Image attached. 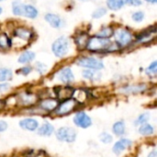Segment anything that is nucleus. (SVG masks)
Returning <instances> with one entry per match:
<instances>
[{"label":"nucleus","instance_id":"c85d7f7f","mask_svg":"<svg viewBox=\"0 0 157 157\" xmlns=\"http://www.w3.org/2000/svg\"><path fill=\"white\" fill-rule=\"evenodd\" d=\"M149 119H150V114L149 113H144L138 117V119L135 121L134 124L135 125H142L144 123H146Z\"/></svg>","mask_w":157,"mask_h":157},{"label":"nucleus","instance_id":"58836bf2","mask_svg":"<svg viewBox=\"0 0 157 157\" xmlns=\"http://www.w3.org/2000/svg\"><path fill=\"white\" fill-rule=\"evenodd\" d=\"M148 157H157L156 151H153V152H151V153H150V155H148Z\"/></svg>","mask_w":157,"mask_h":157},{"label":"nucleus","instance_id":"a19ab883","mask_svg":"<svg viewBox=\"0 0 157 157\" xmlns=\"http://www.w3.org/2000/svg\"><path fill=\"white\" fill-rule=\"evenodd\" d=\"M147 2H149V3H153V4H155L157 2V0H146Z\"/></svg>","mask_w":157,"mask_h":157},{"label":"nucleus","instance_id":"bb28decb","mask_svg":"<svg viewBox=\"0 0 157 157\" xmlns=\"http://www.w3.org/2000/svg\"><path fill=\"white\" fill-rule=\"evenodd\" d=\"M12 78V72L7 68H0V82H5Z\"/></svg>","mask_w":157,"mask_h":157},{"label":"nucleus","instance_id":"72a5a7b5","mask_svg":"<svg viewBox=\"0 0 157 157\" xmlns=\"http://www.w3.org/2000/svg\"><path fill=\"white\" fill-rule=\"evenodd\" d=\"M36 69H37V71H38L39 73L43 74V73L47 70V66H46L45 64L41 63H36Z\"/></svg>","mask_w":157,"mask_h":157},{"label":"nucleus","instance_id":"9d476101","mask_svg":"<svg viewBox=\"0 0 157 157\" xmlns=\"http://www.w3.org/2000/svg\"><path fill=\"white\" fill-rule=\"evenodd\" d=\"M132 144V142L128 139H121L117 142L113 146V153L116 155H121L123 151L130 148Z\"/></svg>","mask_w":157,"mask_h":157},{"label":"nucleus","instance_id":"393cba45","mask_svg":"<svg viewBox=\"0 0 157 157\" xmlns=\"http://www.w3.org/2000/svg\"><path fill=\"white\" fill-rule=\"evenodd\" d=\"M114 35V30L112 28L110 27H107V28H104L102 29L99 32H98L97 36L98 37H100V38H105V39H109L111 36Z\"/></svg>","mask_w":157,"mask_h":157},{"label":"nucleus","instance_id":"c9c22d12","mask_svg":"<svg viewBox=\"0 0 157 157\" xmlns=\"http://www.w3.org/2000/svg\"><path fill=\"white\" fill-rule=\"evenodd\" d=\"M31 70H32V68L30 66H24V67H22L18 71V73H20V74H22L24 75H29L31 72Z\"/></svg>","mask_w":157,"mask_h":157},{"label":"nucleus","instance_id":"0eeeda50","mask_svg":"<svg viewBox=\"0 0 157 157\" xmlns=\"http://www.w3.org/2000/svg\"><path fill=\"white\" fill-rule=\"evenodd\" d=\"M74 123L80 128L86 129L92 125V121L86 113L78 112L74 118Z\"/></svg>","mask_w":157,"mask_h":157},{"label":"nucleus","instance_id":"37998d69","mask_svg":"<svg viewBox=\"0 0 157 157\" xmlns=\"http://www.w3.org/2000/svg\"><path fill=\"white\" fill-rule=\"evenodd\" d=\"M0 1H3V0H0Z\"/></svg>","mask_w":157,"mask_h":157},{"label":"nucleus","instance_id":"9b49d317","mask_svg":"<svg viewBox=\"0 0 157 157\" xmlns=\"http://www.w3.org/2000/svg\"><path fill=\"white\" fill-rule=\"evenodd\" d=\"M19 126L26 131H29V132H34L38 129L39 123L36 120L31 119V118H28L25 120L20 121L19 122Z\"/></svg>","mask_w":157,"mask_h":157},{"label":"nucleus","instance_id":"a878e982","mask_svg":"<svg viewBox=\"0 0 157 157\" xmlns=\"http://www.w3.org/2000/svg\"><path fill=\"white\" fill-rule=\"evenodd\" d=\"M12 10H13L14 15H16V16H22V13H23V4L20 1H18V0L14 1L13 4H12Z\"/></svg>","mask_w":157,"mask_h":157},{"label":"nucleus","instance_id":"473e14b6","mask_svg":"<svg viewBox=\"0 0 157 157\" xmlns=\"http://www.w3.org/2000/svg\"><path fill=\"white\" fill-rule=\"evenodd\" d=\"M144 18V13L142 11H137L132 14V19L136 22H141Z\"/></svg>","mask_w":157,"mask_h":157},{"label":"nucleus","instance_id":"f03ea898","mask_svg":"<svg viewBox=\"0 0 157 157\" xmlns=\"http://www.w3.org/2000/svg\"><path fill=\"white\" fill-rule=\"evenodd\" d=\"M68 48L69 40L65 37H60L53 42L52 46V52L57 57H63L68 52Z\"/></svg>","mask_w":157,"mask_h":157},{"label":"nucleus","instance_id":"ddd939ff","mask_svg":"<svg viewBox=\"0 0 157 157\" xmlns=\"http://www.w3.org/2000/svg\"><path fill=\"white\" fill-rule=\"evenodd\" d=\"M58 105H59L58 100L53 98H46L40 102V107L46 111H52L55 109Z\"/></svg>","mask_w":157,"mask_h":157},{"label":"nucleus","instance_id":"79ce46f5","mask_svg":"<svg viewBox=\"0 0 157 157\" xmlns=\"http://www.w3.org/2000/svg\"><path fill=\"white\" fill-rule=\"evenodd\" d=\"M1 13H2V8L0 7V14H1Z\"/></svg>","mask_w":157,"mask_h":157},{"label":"nucleus","instance_id":"412c9836","mask_svg":"<svg viewBox=\"0 0 157 157\" xmlns=\"http://www.w3.org/2000/svg\"><path fill=\"white\" fill-rule=\"evenodd\" d=\"M34 58H35V53L30 51H27L20 54V56L18 57V63H30L31 61H33Z\"/></svg>","mask_w":157,"mask_h":157},{"label":"nucleus","instance_id":"1a4fd4ad","mask_svg":"<svg viewBox=\"0 0 157 157\" xmlns=\"http://www.w3.org/2000/svg\"><path fill=\"white\" fill-rule=\"evenodd\" d=\"M57 77L60 81H62L64 84H69L72 83L75 79L74 77V74L71 70V68L69 67H65L62 70H60L57 73Z\"/></svg>","mask_w":157,"mask_h":157},{"label":"nucleus","instance_id":"cd10ccee","mask_svg":"<svg viewBox=\"0 0 157 157\" xmlns=\"http://www.w3.org/2000/svg\"><path fill=\"white\" fill-rule=\"evenodd\" d=\"M11 46L10 39L4 33L0 34V48L1 49H7Z\"/></svg>","mask_w":157,"mask_h":157},{"label":"nucleus","instance_id":"aec40b11","mask_svg":"<svg viewBox=\"0 0 157 157\" xmlns=\"http://www.w3.org/2000/svg\"><path fill=\"white\" fill-rule=\"evenodd\" d=\"M83 76L86 79H88V80H91V81H98V80L100 79L101 74L98 73V72H96V70L88 69V70H85L83 72Z\"/></svg>","mask_w":157,"mask_h":157},{"label":"nucleus","instance_id":"f704fd0d","mask_svg":"<svg viewBox=\"0 0 157 157\" xmlns=\"http://www.w3.org/2000/svg\"><path fill=\"white\" fill-rule=\"evenodd\" d=\"M125 4L133 6H138L143 4L142 0H125Z\"/></svg>","mask_w":157,"mask_h":157},{"label":"nucleus","instance_id":"c756f323","mask_svg":"<svg viewBox=\"0 0 157 157\" xmlns=\"http://www.w3.org/2000/svg\"><path fill=\"white\" fill-rule=\"evenodd\" d=\"M157 73V62L155 61L150 64V66L146 69V74L148 75H155Z\"/></svg>","mask_w":157,"mask_h":157},{"label":"nucleus","instance_id":"4be33fe9","mask_svg":"<svg viewBox=\"0 0 157 157\" xmlns=\"http://www.w3.org/2000/svg\"><path fill=\"white\" fill-rule=\"evenodd\" d=\"M125 4V0H108L107 5L112 10H119Z\"/></svg>","mask_w":157,"mask_h":157},{"label":"nucleus","instance_id":"dca6fc26","mask_svg":"<svg viewBox=\"0 0 157 157\" xmlns=\"http://www.w3.org/2000/svg\"><path fill=\"white\" fill-rule=\"evenodd\" d=\"M15 36L25 40V41H28L32 38V32H31V30H29L26 28H17L15 30Z\"/></svg>","mask_w":157,"mask_h":157},{"label":"nucleus","instance_id":"4468645a","mask_svg":"<svg viewBox=\"0 0 157 157\" xmlns=\"http://www.w3.org/2000/svg\"><path fill=\"white\" fill-rule=\"evenodd\" d=\"M45 20H46L52 27L56 28V29L61 28L62 25H63V20H62V18H61L59 16L54 15V14H51V13L47 14V15L45 16Z\"/></svg>","mask_w":157,"mask_h":157},{"label":"nucleus","instance_id":"f8f14e48","mask_svg":"<svg viewBox=\"0 0 157 157\" xmlns=\"http://www.w3.org/2000/svg\"><path fill=\"white\" fill-rule=\"evenodd\" d=\"M147 86L143 84V85H133V86H129L126 87L121 88L120 91L121 93H125V94H136V93H141L144 92V90H146Z\"/></svg>","mask_w":157,"mask_h":157},{"label":"nucleus","instance_id":"4c0bfd02","mask_svg":"<svg viewBox=\"0 0 157 157\" xmlns=\"http://www.w3.org/2000/svg\"><path fill=\"white\" fill-rule=\"evenodd\" d=\"M6 129H7V124H6V121H0V132H5Z\"/></svg>","mask_w":157,"mask_h":157},{"label":"nucleus","instance_id":"7c9ffc66","mask_svg":"<svg viewBox=\"0 0 157 157\" xmlns=\"http://www.w3.org/2000/svg\"><path fill=\"white\" fill-rule=\"evenodd\" d=\"M106 13H107V9L105 7H99L93 13L92 17L94 18H99V17H102L104 15H106Z\"/></svg>","mask_w":157,"mask_h":157},{"label":"nucleus","instance_id":"f257e3e1","mask_svg":"<svg viewBox=\"0 0 157 157\" xmlns=\"http://www.w3.org/2000/svg\"><path fill=\"white\" fill-rule=\"evenodd\" d=\"M86 47L90 52H102L106 51L109 52V51L114 50L113 43L109 39L100 38L98 36L89 38Z\"/></svg>","mask_w":157,"mask_h":157},{"label":"nucleus","instance_id":"20e7f679","mask_svg":"<svg viewBox=\"0 0 157 157\" xmlns=\"http://www.w3.org/2000/svg\"><path fill=\"white\" fill-rule=\"evenodd\" d=\"M77 106V100L73 98H68L66 100H63L60 105L57 106L55 109V112L57 115L64 116L69 113H71Z\"/></svg>","mask_w":157,"mask_h":157},{"label":"nucleus","instance_id":"2eb2a0df","mask_svg":"<svg viewBox=\"0 0 157 157\" xmlns=\"http://www.w3.org/2000/svg\"><path fill=\"white\" fill-rule=\"evenodd\" d=\"M75 90L72 87L69 86H65V87H61L57 90L56 94L59 99L62 100H66L68 98H71V97L74 95Z\"/></svg>","mask_w":157,"mask_h":157},{"label":"nucleus","instance_id":"b1692460","mask_svg":"<svg viewBox=\"0 0 157 157\" xmlns=\"http://www.w3.org/2000/svg\"><path fill=\"white\" fill-rule=\"evenodd\" d=\"M154 132H155L154 127H153L152 125L148 124V123H144V124H142L141 127L139 128V132H140L142 135H145V136L151 135V134L154 133Z\"/></svg>","mask_w":157,"mask_h":157},{"label":"nucleus","instance_id":"423d86ee","mask_svg":"<svg viewBox=\"0 0 157 157\" xmlns=\"http://www.w3.org/2000/svg\"><path fill=\"white\" fill-rule=\"evenodd\" d=\"M114 34H115L116 42L121 47L127 46L132 41V35L127 29H118L116 32H114Z\"/></svg>","mask_w":157,"mask_h":157},{"label":"nucleus","instance_id":"6e6552de","mask_svg":"<svg viewBox=\"0 0 157 157\" xmlns=\"http://www.w3.org/2000/svg\"><path fill=\"white\" fill-rule=\"evenodd\" d=\"M37 100H38V98L34 94H30L27 92H23L19 94L17 97V101L22 106H31L35 104Z\"/></svg>","mask_w":157,"mask_h":157},{"label":"nucleus","instance_id":"e433bc0d","mask_svg":"<svg viewBox=\"0 0 157 157\" xmlns=\"http://www.w3.org/2000/svg\"><path fill=\"white\" fill-rule=\"evenodd\" d=\"M8 89H9L8 84H6V83L0 84V92H5V91H7Z\"/></svg>","mask_w":157,"mask_h":157},{"label":"nucleus","instance_id":"6ab92c4d","mask_svg":"<svg viewBox=\"0 0 157 157\" xmlns=\"http://www.w3.org/2000/svg\"><path fill=\"white\" fill-rule=\"evenodd\" d=\"M89 40V37L86 33H81L75 38V43L78 46L79 49H85L86 48L87 42Z\"/></svg>","mask_w":157,"mask_h":157},{"label":"nucleus","instance_id":"39448f33","mask_svg":"<svg viewBox=\"0 0 157 157\" xmlns=\"http://www.w3.org/2000/svg\"><path fill=\"white\" fill-rule=\"evenodd\" d=\"M56 138L61 142L73 143L76 138V132L72 128L63 127L56 132Z\"/></svg>","mask_w":157,"mask_h":157},{"label":"nucleus","instance_id":"2f4dec72","mask_svg":"<svg viewBox=\"0 0 157 157\" xmlns=\"http://www.w3.org/2000/svg\"><path fill=\"white\" fill-rule=\"evenodd\" d=\"M99 139H100V141H101L102 143H104V144H109V143L112 142V136H110V135H109V133H107V132L101 133L100 136H99Z\"/></svg>","mask_w":157,"mask_h":157},{"label":"nucleus","instance_id":"f3484780","mask_svg":"<svg viewBox=\"0 0 157 157\" xmlns=\"http://www.w3.org/2000/svg\"><path fill=\"white\" fill-rule=\"evenodd\" d=\"M22 16H25L29 18H35L38 16V10L31 5H23Z\"/></svg>","mask_w":157,"mask_h":157},{"label":"nucleus","instance_id":"7ed1b4c3","mask_svg":"<svg viewBox=\"0 0 157 157\" xmlns=\"http://www.w3.org/2000/svg\"><path fill=\"white\" fill-rule=\"evenodd\" d=\"M76 64L81 67H85V68L91 69V70H101L104 68V63H102V61L93 58V57L80 58L76 62Z\"/></svg>","mask_w":157,"mask_h":157},{"label":"nucleus","instance_id":"5701e85b","mask_svg":"<svg viewBox=\"0 0 157 157\" xmlns=\"http://www.w3.org/2000/svg\"><path fill=\"white\" fill-rule=\"evenodd\" d=\"M112 131L116 135H119V136L123 135L124 132H125V124H124V122L123 121L116 122L112 127Z\"/></svg>","mask_w":157,"mask_h":157},{"label":"nucleus","instance_id":"ea45409f","mask_svg":"<svg viewBox=\"0 0 157 157\" xmlns=\"http://www.w3.org/2000/svg\"><path fill=\"white\" fill-rule=\"evenodd\" d=\"M5 105H6V102L4 100H0V110L5 107Z\"/></svg>","mask_w":157,"mask_h":157},{"label":"nucleus","instance_id":"a211bd4d","mask_svg":"<svg viewBox=\"0 0 157 157\" xmlns=\"http://www.w3.org/2000/svg\"><path fill=\"white\" fill-rule=\"evenodd\" d=\"M54 131L53 126L51 123H44L38 129V134L41 136H50Z\"/></svg>","mask_w":157,"mask_h":157}]
</instances>
